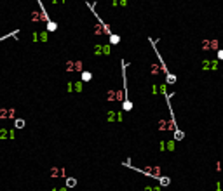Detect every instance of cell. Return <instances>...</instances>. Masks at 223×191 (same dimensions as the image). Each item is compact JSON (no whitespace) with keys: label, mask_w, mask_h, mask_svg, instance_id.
<instances>
[{"label":"cell","mask_w":223,"mask_h":191,"mask_svg":"<svg viewBox=\"0 0 223 191\" xmlns=\"http://www.w3.org/2000/svg\"><path fill=\"white\" fill-rule=\"evenodd\" d=\"M216 57H218V59H221V61H223V49H221V51H218V52H216Z\"/></svg>","instance_id":"obj_11"},{"label":"cell","mask_w":223,"mask_h":191,"mask_svg":"<svg viewBox=\"0 0 223 191\" xmlns=\"http://www.w3.org/2000/svg\"><path fill=\"white\" fill-rule=\"evenodd\" d=\"M216 188H218L220 191H223V182H218V186H216Z\"/></svg>","instance_id":"obj_12"},{"label":"cell","mask_w":223,"mask_h":191,"mask_svg":"<svg viewBox=\"0 0 223 191\" xmlns=\"http://www.w3.org/2000/svg\"><path fill=\"white\" fill-rule=\"evenodd\" d=\"M202 49H204V51H209V49H218V40H204Z\"/></svg>","instance_id":"obj_1"},{"label":"cell","mask_w":223,"mask_h":191,"mask_svg":"<svg viewBox=\"0 0 223 191\" xmlns=\"http://www.w3.org/2000/svg\"><path fill=\"white\" fill-rule=\"evenodd\" d=\"M108 51H110V47H96V52H98V54H99V52L108 54Z\"/></svg>","instance_id":"obj_6"},{"label":"cell","mask_w":223,"mask_h":191,"mask_svg":"<svg viewBox=\"0 0 223 191\" xmlns=\"http://www.w3.org/2000/svg\"><path fill=\"white\" fill-rule=\"evenodd\" d=\"M167 82H169V83L176 82V77H174V75H171V73H167Z\"/></svg>","instance_id":"obj_9"},{"label":"cell","mask_w":223,"mask_h":191,"mask_svg":"<svg viewBox=\"0 0 223 191\" xmlns=\"http://www.w3.org/2000/svg\"><path fill=\"white\" fill-rule=\"evenodd\" d=\"M77 184V181L73 179V177H68V179H66V186H68V188H73Z\"/></svg>","instance_id":"obj_5"},{"label":"cell","mask_w":223,"mask_h":191,"mask_svg":"<svg viewBox=\"0 0 223 191\" xmlns=\"http://www.w3.org/2000/svg\"><path fill=\"white\" fill-rule=\"evenodd\" d=\"M91 78H93V75L89 73V71H84V73H82V80H84V82H89Z\"/></svg>","instance_id":"obj_4"},{"label":"cell","mask_w":223,"mask_h":191,"mask_svg":"<svg viewBox=\"0 0 223 191\" xmlns=\"http://www.w3.org/2000/svg\"><path fill=\"white\" fill-rule=\"evenodd\" d=\"M176 139L180 141V139H183V132H180V130H176Z\"/></svg>","instance_id":"obj_10"},{"label":"cell","mask_w":223,"mask_h":191,"mask_svg":"<svg viewBox=\"0 0 223 191\" xmlns=\"http://www.w3.org/2000/svg\"><path fill=\"white\" fill-rule=\"evenodd\" d=\"M59 191H66V189H59Z\"/></svg>","instance_id":"obj_14"},{"label":"cell","mask_w":223,"mask_h":191,"mask_svg":"<svg viewBox=\"0 0 223 191\" xmlns=\"http://www.w3.org/2000/svg\"><path fill=\"white\" fill-rule=\"evenodd\" d=\"M16 127H17V129H23V127H25V120H16Z\"/></svg>","instance_id":"obj_7"},{"label":"cell","mask_w":223,"mask_h":191,"mask_svg":"<svg viewBox=\"0 0 223 191\" xmlns=\"http://www.w3.org/2000/svg\"><path fill=\"white\" fill-rule=\"evenodd\" d=\"M82 87H84V85H82L80 82L73 83V85H68V89H70V91H75V92H80V91H82Z\"/></svg>","instance_id":"obj_2"},{"label":"cell","mask_w":223,"mask_h":191,"mask_svg":"<svg viewBox=\"0 0 223 191\" xmlns=\"http://www.w3.org/2000/svg\"><path fill=\"white\" fill-rule=\"evenodd\" d=\"M169 182H171L169 177H161V184H162V186H169Z\"/></svg>","instance_id":"obj_8"},{"label":"cell","mask_w":223,"mask_h":191,"mask_svg":"<svg viewBox=\"0 0 223 191\" xmlns=\"http://www.w3.org/2000/svg\"><path fill=\"white\" fill-rule=\"evenodd\" d=\"M9 37H12V33H11V35H5V37H2V38H0V42H2L4 38H9Z\"/></svg>","instance_id":"obj_13"},{"label":"cell","mask_w":223,"mask_h":191,"mask_svg":"<svg viewBox=\"0 0 223 191\" xmlns=\"http://www.w3.org/2000/svg\"><path fill=\"white\" fill-rule=\"evenodd\" d=\"M119 40H120L119 35H110V44H112V45H117V44H119Z\"/></svg>","instance_id":"obj_3"}]
</instances>
